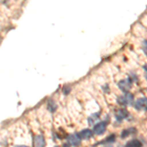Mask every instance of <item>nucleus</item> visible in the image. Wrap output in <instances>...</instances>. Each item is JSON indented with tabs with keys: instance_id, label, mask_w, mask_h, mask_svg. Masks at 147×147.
Returning <instances> with one entry per match:
<instances>
[{
	"instance_id": "obj_2",
	"label": "nucleus",
	"mask_w": 147,
	"mask_h": 147,
	"mask_svg": "<svg viewBox=\"0 0 147 147\" xmlns=\"http://www.w3.org/2000/svg\"><path fill=\"white\" fill-rule=\"evenodd\" d=\"M107 123H109V119L104 121V122H100L98 124H96L93 127V134H97V136H100L103 134L106 131V127H107Z\"/></svg>"
},
{
	"instance_id": "obj_16",
	"label": "nucleus",
	"mask_w": 147,
	"mask_h": 147,
	"mask_svg": "<svg viewBox=\"0 0 147 147\" xmlns=\"http://www.w3.org/2000/svg\"><path fill=\"white\" fill-rule=\"evenodd\" d=\"M14 147H28V146H25V145H17V146H14Z\"/></svg>"
},
{
	"instance_id": "obj_1",
	"label": "nucleus",
	"mask_w": 147,
	"mask_h": 147,
	"mask_svg": "<svg viewBox=\"0 0 147 147\" xmlns=\"http://www.w3.org/2000/svg\"><path fill=\"white\" fill-rule=\"evenodd\" d=\"M132 102H134V95L130 93H125L118 97V103L121 104V105H130Z\"/></svg>"
},
{
	"instance_id": "obj_7",
	"label": "nucleus",
	"mask_w": 147,
	"mask_h": 147,
	"mask_svg": "<svg viewBox=\"0 0 147 147\" xmlns=\"http://www.w3.org/2000/svg\"><path fill=\"white\" fill-rule=\"evenodd\" d=\"M78 136H80V139H88L90 138V137L93 136V132H92V130L86 129H84L82 130L80 132H79V134Z\"/></svg>"
},
{
	"instance_id": "obj_13",
	"label": "nucleus",
	"mask_w": 147,
	"mask_h": 147,
	"mask_svg": "<svg viewBox=\"0 0 147 147\" xmlns=\"http://www.w3.org/2000/svg\"><path fill=\"white\" fill-rule=\"evenodd\" d=\"M115 140H116L115 134H111V136H109L105 140L101 141L100 143H113V142H115Z\"/></svg>"
},
{
	"instance_id": "obj_10",
	"label": "nucleus",
	"mask_w": 147,
	"mask_h": 147,
	"mask_svg": "<svg viewBox=\"0 0 147 147\" xmlns=\"http://www.w3.org/2000/svg\"><path fill=\"white\" fill-rule=\"evenodd\" d=\"M125 147H142V143L137 139H132L125 144Z\"/></svg>"
},
{
	"instance_id": "obj_6",
	"label": "nucleus",
	"mask_w": 147,
	"mask_h": 147,
	"mask_svg": "<svg viewBox=\"0 0 147 147\" xmlns=\"http://www.w3.org/2000/svg\"><path fill=\"white\" fill-rule=\"evenodd\" d=\"M136 110H146L147 109V98H140L134 103Z\"/></svg>"
},
{
	"instance_id": "obj_3",
	"label": "nucleus",
	"mask_w": 147,
	"mask_h": 147,
	"mask_svg": "<svg viewBox=\"0 0 147 147\" xmlns=\"http://www.w3.org/2000/svg\"><path fill=\"white\" fill-rule=\"evenodd\" d=\"M119 87L122 91L124 92H127L131 88V80L129 79H127V80H122L121 82H119Z\"/></svg>"
},
{
	"instance_id": "obj_5",
	"label": "nucleus",
	"mask_w": 147,
	"mask_h": 147,
	"mask_svg": "<svg viewBox=\"0 0 147 147\" xmlns=\"http://www.w3.org/2000/svg\"><path fill=\"white\" fill-rule=\"evenodd\" d=\"M68 141H69V143L73 146H80V136L76 134H70V136H68Z\"/></svg>"
},
{
	"instance_id": "obj_11",
	"label": "nucleus",
	"mask_w": 147,
	"mask_h": 147,
	"mask_svg": "<svg viewBox=\"0 0 147 147\" xmlns=\"http://www.w3.org/2000/svg\"><path fill=\"white\" fill-rule=\"evenodd\" d=\"M47 109H48L50 112H54V111L57 109V106L55 104V102L53 100H49L48 103H47Z\"/></svg>"
},
{
	"instance_id": "obj_9",
	"label": "nucleus",
	"mask_w": 147,
	"mask_h": 147,
	"mask_svg": "<svg viewBox=\"0 0 147 147\" xmlns=\"http://www.w3.org/2000/svg\"><path fill=\"white\" fill-rule=\"evenodd\" d=\"M136 134V129H134V127H129V129L123 130L121 136H122V138H125V137H127L129 136H130V134Z\"/></svg>"
},
{
	"instance_id": "obj_18",
	"label": "nucleus",
	"mask_w": 147,
	"mask_h": 147,
	"mask_svg": "<svg viewBox=\"0 0 147 147\" xmlns=\"http://www.w3.org/2000/svg\"><path fill=\"white\" fill-rule=\"evenodd\" d=\"M144 69H145V71H146V72H147V64H146L145 66H144Z\"/></svg>"
},
{
	"instance_id": "obj_15",
	"label": "nucleus",
	"mask_w": 147,
	"mask_h": 147,
	"mask_svg": "<svg viewBox=\"0 0 147 147\" xmlns=\"http://www.w3.org/2000/svg\"><path fill=\"white\" fill-rule=\"evenodd\" d=\"M68 92H70V88H69V87H66V88H64V93L68 94Z\"/></svg>"
},
{
	"instance_id": "obj_14",
	"label": "nucleus",
	"mask_w": 147,
	"mask_h": 147,
	"mask_svg": "<svg viewBox=\"0 0 147 147\" xmlns=\"http://www.w3.org/2000/svg\"><path fill=\"white\" fill-rule=\"evenodd\" d=\"M142 49H143L144 53L147 55V40H144L143 43H142Z\"/></svg>"
},
{
	"instance_id": "obj_19",
	"label": "nucleus",
	"mask_w": 147,
	"mask_h": 147,
	"mask_svg": "<svg viewBox=\"0 0 147 147\" xmlns=\"http://www.w3.org/2000/svg\"><path fill=\"white\" fill-rule=\"evenodd\" d=\"M145 111H146V112H147V109H146V110H145Z\"/></svg>"
},
{
	"instance_id": "obj_17",
	"label": "nucleus",
	"mask_w": 147,
	"mask_h": 147,
	"mask_svg": "<svg viewBox=\"0 0 147 147\" xmlns=\"http://www.w3.org/2000/svg\"><path fill=\"white\" fill-rule=\"evenodd\" d=\"M63 147H69V144H64Z\"/></svg>"
},
{
	"instance_id": "obj_4",
	"label": "nucleus",
	"mask_w": 147,
	"mask_h": 147,
	"mask_svg": "<svg viewBox=\"0 0 147 147\" xmlns=\"http://www.w3.org/2000/svg\"><path fill=\"white\" fill-rule=\"evenodd\" d=\"M115 116H116V119H117L118 122H122L123 120L127 119L129 117V112L125 109H119L115 112Z\"/></svg>"
},
{
	"instance_id": "obj_12",
	"label": "nucleus",
	"mask_w": 147,
	"mask_h": 147,
	"mask_svg": "<svg viewBox=\"0 0 147 147\" xmlns=\"http://www.w3.org/2000/svg\"><path fill=\"white\" fill-rule=\"evenodd\" d=\"M99 116H100V113H94V114H92V116H90L89 117V119H88V123L89 124H93L95 121L98 120V118H99Z\"/></svg>"
},
{
	"instance_id": "obj_8",
	"label": "nucleus",
	"mask_w": 147,
	"mask_h": 147,
	"mask_svg": "<svg viewBox=\"0 0 147 147\" xmlns=\"http://www.w3.org/2000/svg\"><path fill=\"white\" fill-rule=\"evenodd\" d=\"M34 147H44L45 145V140L42 136H35L34 139Z\"/></svg>"
}]
</instances>
